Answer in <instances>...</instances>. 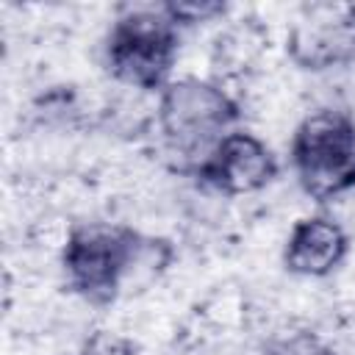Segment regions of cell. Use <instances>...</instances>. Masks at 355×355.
Here are the masks:
<instances>
[{
  "label": "cell",
  "mask_w": 355,
  "mask_h": 355,
  "mask_svg": "<svg viewBox=\"0 0 355 355\" xmlns=\"http://www.w3.org/2000/svg\"><path fill=\"white\" fill-rule=\"evenodd\" d=\"M349 255L347 230L324 216H302L294 222L286 244H283V269L297 277H330Z\"/></svg>",
  "instance_id": "obj_7"
},
{
  "label": "cell",
  "mask_w": 355,
  "mask_h": 355,
  "mask_svg": "<svg viewBox=\"0 0 355 355\" xmlns=\"http://www.w3.org/2000/svg\"><path fill=\"white\" fill-rule=\"evenodd\" d=\"M78 355H139V347L128 336H119L111 330H94L80 344Z\"/></svg>",
  "instance_id": "obj_9"
},
{
  "label": "cell",
  "mask_w": 355,
  "mask_h": 355,
  "mask_svg": "<svg viewBox=\"0 0 355 355\" xmlns=\"http://www.w3.org/2000/svg\"><path fill=\"white\" fill-rule=\"evenodd\" d=\"M239 100L216 80L205 78H172L158 92L155 125L161 144L172 158H180L183 172H194L211 150L239 128Z\"/></svg>",
  "instance_id": "obj_2"
},
{
  "label": "cell",
  "mask_w": 355,
  "mask_h": 355,
  "mask_svg": "<svg viewBox=\"0 0 355 355\" xmlns=\"http://www.w3.org/2000/svg\"><path fill=\"white\" fill-rule=\"evenodd\" d=\"M266 355H333V349L313 333H291L288 338L269 344Z\"/></svg>",
  "instance_id": "obj_10"
},
{
  "label": "cell",
  "mask_w": 355,
  "mask_h": 355,
  "mask_svg": "<svg viewBox=\"0 0 355 355\" xmlns=\"http://www.w3.org/2000/svg\"><path fill=\"white\" fill-rule=\"evenodd\" d=\"M161 6L166 11V17L180 31L202 25V22H214L227 14V3H222V0H172V3H161Z\"/></svg>",
  "instance_id": "obj_8"
},
{
  "label": "cell",
  "mask_w": 355,
  "mask_h": 355,
  "mask_svg": "<svg viewBox=\"0 0 355 355\" xmlns=\"http://www.w3.org/2000/svg\"><path fill=\"white\" fill-rule=\"evenodd\" d=\"M286 55L302 72L355 64V6H311L286 36Z\"/></svg>",
  "instance_id": "obj_5"
},
{
  "label": "cell",
  "mask_w": 355,
  "mask_h": 355,
  "mask_svg": "<svg viewBox=\"0 0 355 355\" xmlns=\"http://www.w3.org/2000/svg\"><path fill=\"white\" fill-rule=\"evenodd\" d=\"M288 161L300 189L313 202H330L355 189V116L316 108L291 133Z\"/></svg>",
  "instance_id": "obj_4"
},
{
  "label": "cell",
  "mask_w": 355,
  "mask_h": 355,
  "mask_svg": "<svg viewBox=\"0 0 355 355\" xmlns=\"http://www.w3.org/2000/svg\"><path fill=\"white\" fill-rule=\"evenodd\" d=\"M191 175L202 186L225 197H244L263 191L269 183H275V178L280 175V161L263 139L236 128L211 150V155Z\"/></svg>",
  "instance_id": "obj_6"
},
{
  "label": "cell",
  "mask_w": 355,
  "mask_h": 355,
  "mask_svg": "<svg viewBox=\"0 0 355 355\" xmlns=\"http://www.w3.org/2000/svg\"><path fill=\"white\" fill-rule=\"evenodd\" d=\"M169 241L150 239L119 222H75L61 247L64 283L83 302L105 308L116 302L128 277L158 252H169Z\"/></svg>",
  "instance_id": "obj_1"
},
{
  "label": "cell",
  "mask_w": 355,
  "mask_h": 355,
  "mask_svg": "<svg viewBox=\"0 0 355 355\" xmlns=\"http://www.w3.org/2000/svg\"><path fill=\"white\" fill-rule=\"evenodd\" d=\"M180 53V28L164 6H125L103 39L108 75L139 92H161L172 80Z\"/></svg>",
  "instance_id": "obj_3"
}]
</instances>
